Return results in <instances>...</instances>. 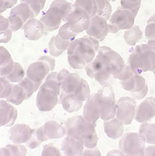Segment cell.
Instances as JSON below:
<instances>
[{"mask_svg":"<svg viewBox=\"0 0 155 156\" xmlns=\"http://www.w3.org/2000/svg\"><path fill=\"white\" fill-rule=\"evenodd\" d=\"M144 155H155V145H150L146 147Z\"/></svg>","mask_w":155,"mask_h":156,"instance_id":"obj_57","label":"cell"},{"mask_svg":"<svg viewBox=\"0 0 155 156\" xmlns=\"http://www.w3.org/2000/svg\"><path fill=\"white\" fill-rule=\"evenodd\" d=\"M136 15L131 10L120 8L112 14L108 21L109 33L116 34L121 30H127L135 25Z\"/></svg>","mask_w":155,"mask_h":156,"instance_id":"obj_8","label":"cell"},{"mask_svg":"<svg viewBox=\"0 0 155 156\" xmlns=\"http://www.w3.org/2000/svg\"><path fill=\"white\" fill-rule=\"evenodd\" d=\"M145 35L148 41L155 42V13L147 21L145 29Z\"/></svg>","mask_w":155,"mask_h":156,"instance_id":"obj_36","label":"cell"},{"mask_svg":"<svg viewBox=\"0 0 155 156\" xmlns=\"http://www.w3.org/2000/svg\"><path fill=\"white\" fill-rule=\"evenodd\" d=\"M55 36H53L49 42V50L50 54L53 57H58L61 54L64 53V51H60L57 48V47L55 45Z\"/></svg>","mask_w":155,"mask_h":156,"instance_id":"obj_47","label":"cell"},{"mask_svg":"<svg viewBox=\"0 0 155 156\" xmlns=\"http://www.w3.org/2000/svg\"><path fill=\"white\" fill-rule=\"evenodd\" d=\"M75 95L83 102L86 101L91 95L89 83L83 78H81V84L75 93Z\"/></svg>","mask_w":155,"mask_h":156,"instance_id":"obj_35","label":"cell"},{"mask_svg":"<svg viewBox=\"0 0 155 156\" xmlns=\"http://www.w3.org/2000/svg\"><path fill=\"white\" fill-rule=\"evenodd\" d=\"M9 151L11 155L24 156L27 154V149L26 146L21 144H10L5 146Z\"/></svg>","mask_w":155,"mask_h":156,"instance_id":"obj_41","label":"cell"},{"mask_svg":"<svg viewBox=\"0 0 155 156\" xmlns=\"http://www.w3.org/2000/svg\"><path fill=\"white\" fill-rule=\"evenodd\" d=\"M39 60H42L45 62L46 64H47L51 70V72H53L55 69V59L53 57V56H50V55H43L42 57H40Z\"/></svg>","mask_w":155,"mask_h":156,"instance_id":"obj_52","label":"cell"},{"mask_svg":"<svg viewBox=\"0 0 155 156\" xmlns=\"http://www.w3.org/2000/svg\"><path fill=\"white\" fill-rule=\"evenodd\" d=\"M50 71L49 66L45 62L38 59L29 65L26 75L34 83L42 84Z\"/></svg>","mask_w":155,"mask_h":156,"instance_id":"obj_14","label":"cell"},{"mask_svg":"<svg viewBox=\"0 0 155 156\" xmlns=\"http://www.w3.org/2000/svg\"><path fill=\"white\" fill-rule=\"evenodd\" d=\"M1 83V92H0V97L2 99H6L11 93L13 84L9 81L4 76H1L0 79Z\"/></svg>","mask_w":155,"mask_h":156,"instance_id":"obj_37","label":"cell"},{"mask_svg":"<svg viewBox=\"0 0 155 156\" xmlns=\"http://www.w3.org/2000/svg\"><path fill=\"white\" fill-rule=\"evenodd\" d=\"M100 47L98 40L88 35L76 39L67 51L70 66L76 70L85 68L95 58Z\"/></svg>","mask_w":155,"mask_h":156,"instance_id":"obj_2","label":"cell"},{"mask_svg":"<svg viewBox=\"0 0 155 156\" xmlns=\"http://www.w3.org/2000/svg\"><path fill=\"white\" fill-rule=\"evenodd\" d=\"M134 73L129 67L128 64H126L123 67V69L119 73L114 75L113 76L116 79H118L120 81H125L129 79L132 76Z\"/></svg>","mask_w":155,"mask_h":156,"instance_id":"obj_43","label":"cell"},{"mask_svg":"<svg viewBox=\"0 0 155 156\" xmlns=\"http://www.w3.org/2000/svg\"><path fill=\"white\" fill-rule=\"evenodd\" d=\"M26 93L23 88L19 84H13L11 93L5 100L14 105L18 106L26 100Z\"/></svg>","mask_w":155,"mask_h":156,"instance_id":"obj_28","label":"cell"},{"mask_svg":"<svg viewBox=\"0 0 155 156\" xmlns=\"http://www.w3.org/2000/svg\"><path fill=\"white\" fill-rule=\"evenodd\" d=\"M107 155H124V154L120 149H112L107 152Z\"/></svg>","mask_w":155,"mask_h":156,"instance_id":"obj_58","label":"cell"},{"mask_svg":"<svg viewBox=\"0 0 155 156\" xmlns=\"http://www.w3.org/2000/svg\"><path fill=\"white\" fill-rule=\"evenodd\" d=\"M36 129L24 123L14 124L9 129L8 137L9 141L15 144H26L32 137Z\"/></svg>","mask_w":155,"mask_h":156,"instance_id":"obj_13","label":"cell"},{"mask_svg":"<svg viewBox=\"0 0 155 156\" xmlns=\"http://www.w3.org/2000/svg\"><path fill=\"white\" fill-rule=\"evenodd\" d=\"M34 135L37 137V139L39 140V141H40L42 143L43 142H45L46 141H48V139L46 138V136L45 135V133L43 130V127L42 126L36 129Z\"/></svg>","mask_w":155,"mask_h":156,"instance_id":"obj_54","label":"cell"},{"mask_svg":"<svg viewBox=\"0 0 155 156\" xmlns=\"http://www.w3.org/2000/svg\"><path fill=\"white\" fill-rule=\"evenodd\" d=\"M142 0H120L121 8L130 9L137 15L141 7Z\"/></svg>","mask_w":155,"mask_h":156,"instance_id":"obj_38","label":"cell"},{"mask_svg":"<svg viewBox=\"0 0 155 156\" xmlns=\"http://www.w3.org/2000/svg\"><path fill=\"white\" fill-rule=\"evenodd\" d=\"M98 6V15L108 21L112 15V8L110 0H95Z\"/></svg>","mask_w":155,"mask_h":156,"instance_id":"obj_31","label":"cell"},{"mask_svg":"<svg viewBox=\"0 0 155 156\" xmlns=\"http://www.w3.org/2000/svg\"><path fill=\"white\" fill-rule=\"evenodd\" d=\"M73 6L86 10L89 14L91 18L98 13V6L95 0H76Z\"/></svg>","mask_w":155,"mask_h":156,"instance_id":"obj_30","label":"cell"},{"mask_svg":"<svg viewBox=\"0 0 155 156\" xmlns=\"http://www.w3.org/2000/svg\"><path fill=\"white\" fill-rule=\"evenodd\" d=\"M18 0H0V12H5L8 9L12 8L17 4Z\"/></svg>","mask_w":155,"mask_h":156,"instance_id":"obj_46","label":"cell"},{"mask_svg":"<svg viewBox=\"0 0 155 156\" xmlns=\"http://www.w3.org/2000/svg\"><path fill=\"white\" fill-rule=\"evenodd\" d=\"M95 95L102 111L101 119L106 121L115 117L117 102L112 87L109 85H104Z\"/></svg>","mask_w":155,"mask_h":156,"instance_id":"obj_7","label":"cell"},{"mask_svg":"<svg viewBox=\"0 0 155 156\" xmlns=\"http://www.w3.org/2000/svg\"><path fill=\"white\" fill-rule=\"evenodd\" d=\"M124 124L116 117L104 121V129L106 135L112 139H120L124 132Z\"/></svg>","mask_w":155,"mask_h":156,"instance_id":"obj_20","label":"cell"},{"mask_svg":"<svg viewBox=\"0 0 155 156\" xmlns=\"http://www.w3.org/2000/svg\"><path fill=\"white\" fill-rule=\"evenodd\" d=\"M137 105L136 100L130 97H123L117 101L115 117L124 125H130L135 119Z\"/></svg>","mask_w":155,"mask_h":156,"instance_id":"obj_9","label":"cell"},{"mask_svg":"<svg viewBox=\"0 0 155 156\" xmlns=\"http://www.w3.org/2000/svg\"><path fill=\"white\" fill-rule=\"evenodd\" d=\"M26 72L21 66L18 62H14V68L12 72L8 75L4 76L11 83H19L25 77Z\"/></svg>","mask_w":155,"mask_h":156,"instance_id":"obj_32","label":"cell"},{"mask_svg":"<svg viewBox=\"0 0 155 156\" xmlns=\"http://www.w3.org/2000/svg\"><path fill=\"white\" fill-rule=\"evenodd\" d=\"M42 144V143L40 141H39V140L37 139V137H36V136L34 135L32 136L29 141L26 143V146L27 147H29L30 149H34L40 146V145Z\"/></svg>","mask_w":155,"mask_h":156,"instance_id":"obj_53","label":"cell"},{"mask_svg":"<svg viewBox=\"0 0 155 156\" xmlns=\"http://www.w3.org/2000/svg\"><path fill=\"white\" fill-rule=\"evenodd\" d=\"M12 32L9 28L5 30L0 31V42L1 43H8L12 38Z\"/></svg>","mask_w":155,"mask_h":156,"instance_id":"obj_50","label":"cell"},{"mask_svg":"<svg viewBox=\"0 0 155 156\" xmlns=\"http://www.w3.org/2000/svg\"><path fill=\"white\" fill-rule=\"evenodd\" d=\"M24 34L29 41H36L40 39L45 33V27L40 20L33 18L27 21L24 26Z\"/></svg>","mask_w":155,"mask_h":156,"instance_id":"obj_17","label":"cell"},{"mask_svg":"<svg viewBox=\"0 0 155 156\" xmlns=\"http://www.w3.org/2000/svg\"><path fill=\"white\" fill-rule=\"evenodd\" d=\"M57 73L56 72H51L42 84V86L52 89L60 95V85L57 80Z\"/></svg>","mask_w":155,"mask_h":156,"instance_id":"obj_33","label":"cell"},{"mask_svg":"<svg viewBox=\"0 0 155 156\" xmlns=\"http://www.w3.org/2000/svg\"><path fill=\"white\" fill-rule=\"evenodd\" d=\"M128 65L133 73L141 74L155 69V42L136 45L128 58Z\"/></svg>","mask_w":155,"mask_h":156,"instance_id":"obj_4","label":"cell"},{"mask_svg":"<svg viewBox=\"0 0 155 156\" xmlns=\"http://www.w3.org/2000/svg\"><path fill=\"white\" fill-rule=\"evenodd\" d=\"M66 136H70L82 140L85 147L92 148L97 146L98 136L96 126L88 122L83 116L76 115L68 118L65 122Z\"/></svg>","mask_w":155,"mask_h":156,"instance_id":"obj_3","label":"cell"},{"mask_svg":"<svg viewBox=\"0 0 155 156\" xmlns=\"http://www.w3.org/2000/svg\"><path fill=\"white\" fill-rule=\"evenodd\" d=\"M87 35L98 40L103 41L109 33L108 21L104 18L96 14L90 21V24L86 30Z\"/></svg>","mask_w":155,"mask_h":156,"instance_id":"obj_12","label":"cell"},{"mask_svg":"<svg viewBox=\"0 0 155 156\" xmlns=\"http://www.w3.org/2000/svg\"><path fill=\"white\" fill-rule=\"evenodd\" d=\"M14 68V61L12 60L9 64L2 66L1 69H0V74H1V76H6L10 74Z\"/></svg>","mask_w":155,"mask_h":156,"instance_id":"obj_49","label":"cell"},{"mask_svg":"<svg viewBox=\"0 0 155 156\" xmlns=\"http://www.w3.org/2000/svg\"><path fill=\"white\" fill-rule=\"evenodd\" d=\"M70 73V72L66 69H61V70H60L58 73H57V80H58V83L61 84V83L62 82V81H63L65 79V77Z\"/></svg>","mask_w":155,"mask_h":156,"instance_id":"obj_55","label":"cell"},{"mask_svg":"<svg viewBox=\"0 0 155 156\" xmlns=\"http://www.w3.org/2000/svg\"><path fill=\"white\" fill-rule=\"evenodd\" d=\"M77 34V33L71 30L68 23H65L63 26L60 27L57 34L61 39L69 42H73L75 40Z\"/></svg>","mask_w":155,"mask_h":156,"instance_id":"obj_34","label":"cell"},{"mask_svg":"<svg viewBox=\"0 0 155 156\" xmlns=\"http://www.w3.org/2000/svg\"><path fill=\"white\" fill-rule=\"evenodd\" d=\"M18 110L14 105L5 99L1 100V118L0 124L2 126H12L18 118Z\"/></svg>","mask_w":155,"mask_h":156,"instance_id":"obj_19","label":"cell"},{"mask_svg":"<svg viewBox=\"0 0 155 156\" xmlns=\"http://www.w3.org/2000/svg\"><path fill=\"white\" fill-rule=\"evenodd\" d=\"M148 92V86L146 84L142 90L136 91V92L130 93V95H131V97H132L135 100H140L146 97Z\"/></svg>","mask_w":155,"mask_h":156,"instance_id":"obj_48","label":"cell"},{"mask_svg":"<svg viewBox=\"0 0 155 156\" xmlns=\"http://www.w3.org/2000/svg\"><path fill=\"white\" fill-rule=\"evenodd\" d=\"M151 72H152V73H153L154 75H155V69H154V70H153Z\"/></svg>","mask_w":155,"mask_h":156,"instance_id":"obj_60","label":"cell"},{"mask_svg":"<svg viewBox=\"0 0 155 156\" xmlns=\"http://www.w3.org/2000/svg\"><path fill=\"white\" fill-rule=\"evenodd\" d=\"M120 83L123 89L130 93L140 91L146 85L145 78L140 75V74L135 73L129 79L125 81H120Z\"/></svg>","mask_w":155,"mask_h":156,"instance_id":"obj_24","label":"cell"},{"mask_svg":"<svg viewBox=\"0 0 155 156\" xmlns=\"http://www.w3.org/2000/svg\"><path fill=\"white\" fill-rule=\"evenodd\" d=\"M138 133L143 137L146 144L155 145V123H142L139 127Z\"/></svg>","mask_w":155,"mask_h":156,"instance_id":"obj_27","label":"cell"},{"mask_svg":"<svg viewBox=\"0 0 155 156\" xmlns=\"http://www.w3.org/2000/svg\"><path fill=\"white\" fill-rule=\"evenodd\" d=\"M60 95L54 90L41 85L36 97V106L42 112L52 111L57 105Z\"/></svg>","mask_w":155,"mask_h":156,"instance_id":"obj_11","label":"cell"},{"mask_svg":"<svg viewBox=\"0 0 155 156\" xmlns=\"http://www.w3.org/2000/svg\"><path fill=\"white\" fill-rule=\"evenodd\" d=\"M55 45L57 47V48L60 51H67L68 48H69V46L71 44L72 42H69V41H65L61 39L58 36L57 34L55 36Z\"/></svg>","mask_w":155,"mask_h":156,"instance_id":"obj_45","label":"cell"},{"mask_svg":"<svg viewBox=\"0 0 155 156\" xmlns=\"http://www.w3.org/2000/svg\"><path fill=\"white\" fill-rule=\"evenodd\" d=\"M82 155L84 156H100L101 155V152L98 147H95L92 148L84 147Z\"/></svg>","mask_w":155,"mask_h":156,"instance_id":"obj_51","label":"cell"},{"mask_svg":"<svg viewBox=\"0 0 155 156\" xmlns=\"http://www.w3.org/2000/svg\"><path fill=\"white\" fill-rule=\"evenodd\" d=\"M155 117V98L150 97L143 100L136 109L135 120L140 123L150 122Z\"/></svg>","mask_w":155,"mask_h":156,"instance_id":"obj_15","label":"cell"},{"mask_svg":"<svg viewBox=\"0 0 155 156\" xmlns=\"http://www.w3.org/2000/svg\"><path fill=\"white\" fill-rule=\"evenodd\" d=\"M82 140L67 136L61 142V151L65 155H82L84 149Z\"/></svg>","mask_w":155,"mask_h":156,"instance_id":"obj_18","label":"cell"},{"mask_svg":"<svg viewBox=\"0 0 155 156\" xmlns=\"http://www.w3.org/2000/svg\"><path fill=\"white\" fill-rule=\"evenodd\" d=\"M102 114L101 107L98 101L95 93L91 94L84 106L83 117L89 123L96 126L97 121Z\"/></svg>","mask_w":155,"mask_h":156,"instance_id":"obj_16","label":"cell"},{"mask_svg":"<svg viewBox=\"0 0 155 156\" xmlns=\"http://www.w3.org/2000/svg\"><path fill=\"white\" fill-rule=\"evenodd\" d=\"M0 154H1L2 156V155L3 156H4V155H7V156L11 155V153H10L9 149L6 146L1 148V151H0Z\"/></svg>","mask_w":155,"mask_h":156,"instance_id":"obj_59","label":"cell"},{"mask_svg":"<svg viewBox=\"0 0 155 156\" xmlns=\"http://www.w3.org/2000/svg\"><path fill=\"white\" fill-rule=\"evenodd\" d=\"M0 20H1L0 31H3L9 28V23L8 18H5L2 14H1V16H0Z\"/></svg>","mask_w":155,"mask_h":156,"instance_id":"obj_56","label":"cell"},{"mask_svg":"<svg viewBox=\"0 0 155 156\" xmlns=\"http://www.w3.org/2000/svg\"><path fill=\"white\" fill-rule=\"evenodd\" d=\"M42 127L48 140L63 138L67 134L65 126H62L60 122L54 120L46 122L43 124Z\"/></svg>","mask_w":155,"mask_h":156,"instance_id":"obj_21","label":"cell"},{"mask_svg":"<svg viewBox=\"0 0 155 156\" xmlns=\"http://www.w3.org/2000/svg\"><path fill=\"white\" fill-rule=\"evenodd\" d=\"M111 2H115V1H118V0H110Z\"/></svg>","mask_w":155,"mask_h":156,"instance_id":"obj_61","label":"cell"},{"mask_svg":"<svg viewBox=\"0 0 155 156\" xmlns=\"http://www.w3.org/2000/svg\"><path fill=\"white\" fill-rule=\"evenodd\" d=\"M0 55H0L1 56V58H0V65H1V67L9 64V62L13 60L12 56L8 50L2 45L0 47Z\"/></svg>","mask_w":155,"mask_h":156,"instance_id":"obj_44","label":"cell"},{"mask_svg":"<svg viewBox=\"0 0 155 156\" xmlns=\"http://www.w3.org/2000/svg\"><path fill=\"white\" fill-rule=\"evenodd\" d=\"M81 82V76L76 73H70L60 84V95L74 94L78 89Z\"/></svg>","mask_w":155,"mask_h":156,"instance_id":"obj_22","label":"cell"},{"mask_svg":"<svg viewBox=\"0 0 155 156\" xmlns=\"http://www.w3.org/2000/svg\"><path fill=\"white\" fill-rule=\"evenodd\" d=\"M60 103L64 110L69 113L78 112L81 108L83 101H81L74 94H65L60 95Z\"/></svg>","mask_w":155,"mask_h":156,"instance_id":"obj_23","label":"cell"},{"mask_svg":"<svg viewBox=\"0 0 155 156\" xmlns=\"http://www.w3.org/2000/svg\"><path fill=\"white\" fill-rule=\"evenodd\" d=\"M91 19V16L86 10L73 6L67 23L72 30L79 34L87 30L90 24Z\"/></svg>","mask_w":155,"mask_h":156,"instance_id":"obj_10","label":"cell"},{"mask_svg":"<svg viewBox=\"0 0 155 156\" xmlns=\"http://www.w3.org/2000/svg\"><path fill=\"white\" fill-rule=\"evenodd\" d=\"M43 156H60L62 155L61 151L53 144H47L43 146V150L41 154Z\"/></svg>","mask_w":155,"mask_h":156,"instance_id":"obj_42","label":"cell"},{"mask_svg":"<svg viewBox=\"0 0 155 156\" xmlns=\"http://www.w3.org/2000/svg\"><path fill=\"white\" fill-rule=\"evenodd\" d=\"M9 15H17L20 16L24 23L29 20L34 18L36 16L30 7L24 3H21L19 5L15 6L11 8Z\"/></svg>","mask_w":155,"mask_h":156,"instance_id":"obj_26","label":"cell"},{"mask_svg":"<svg viewBox=\"0 0 155 156\" xmlns=\"http://www.w3.org/2000/svg\"><path fill=\"white\" fill-rule=\"evenodd\" d=\"M145 147L146 142L139 133H126L119 141V148L124 155H144Z\"/></svg>","mask_w":155,"mask_h":156,"instance_id":"obj_6","label":"cell"},{"mask_svg":"<svg viewBox=\"0 0 155 156\" xmlns=\"http://www.w3.org/2000/svg\"><path fill=\"white\" fill-rule=\"evenodd\" d=\"M9 23V29L12 33H15L23 27L24 23L22 19L17 15H9L8 18Z\"/></svg>","mask_w":155,"mask_h":156,"instance_id":"obj_40","label":"cell"},{"mask_svg":"<svg viewBox=\"0 0 155 156\" xmlns=\"http://www.w3.org/2000/svg\"><path fill=\"white\" fill-rule=\"evenodd\" d=\"M21 3L28 5L33 11L36 16L43 9L45 5L46 0H20Z\"/></svg>","mask_w":155,"mask_h":156,"instance_id":"obj_39","label":"cell"},{"mask_svg":"<svg viewBox=\"0 0 155 156\" xmlns=\"http://www.w3.org/2000/svg\"><path fill=\"white\" fill-rule=\"evenodd\" d=\"M73 6L67 0H54L49 9L40 18L45 29L52 32L58 28L61 22H67V19Z\"/></svg>","mask_w":155,"mask_h":156,"instance_id":"obj_5","label":"cell"},{"mask_svg":"<svg viewBox=\"0 0 155 156\" xmlns=\"http://www.w3.org/2000/svg\"><path fill=\"white\" fill-rule=\"evenodd\" d=\"M125 63L123 58L116 51L108 46H101L98 53L86 67L87 75L104 85L111 76L119 73L123 69Z\"/></svg>","mask_w":155,"mask_h":156,"instance_id":"obj_1","label":"cell"},{"mask_svg":"<svg viewBox=\"0 0 155 156\" xmlns=\"http://www.w3.org/2000/svg\"><path fill=\"white\" fill-rule=\"evenodd\" d=\"M18 84L23 88L26 93V100L30 98L36 91L39 90L42 85V83H34L27 76H25Z\"/></svg>","mask_w":155,"mask_h":156,"instance_id":"obj_29","label":"cell"},{"mask_svg":"<svg viewBox=\"0 0 155 156\" xmlns=\"http://www.w3.org/2000/svg\"><path fill=\"white\" fill-rule=\"evenodd\" d=\"M143 33L138 25H134L131 28L125 30L123 39L125 42L130 46L135 45L142 39Z\"/></svg>","mask_w":155,"mask_h":156,"instance_id":"obj_25","label":"cell"}]
</instances>
